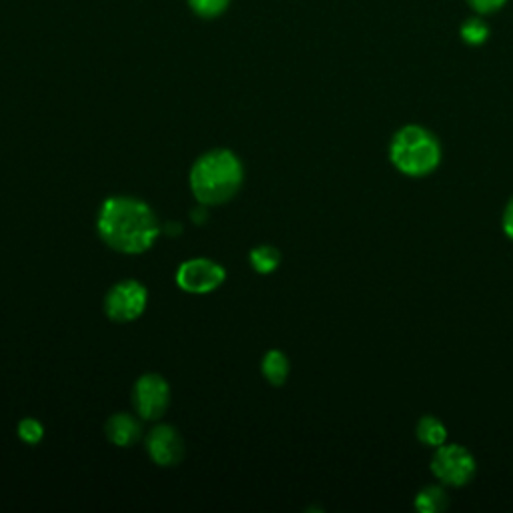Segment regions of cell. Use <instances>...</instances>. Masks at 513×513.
Segmentation results:
<instances>
[{
  "label": "cell",
  "instance_id": "9",
  "mask_svg": "<svg viewBox=\"0 0 513 513\" xmlns=\"http://www.w3.org/2000/svg\"><path fill=\"white\" fill-rule=\"evenodd\" d=\"M107 437L119 447H131L141 439L143 425L131 413H115L105 425Z\"/></svg>",
  "mask_w": 513,
  "mask_h": 513
},
{
  "label": "cell",
  "instance_id": "6",
  "mask_svg": "<svg viewBox=\"0 0 513 513\" xmlns=\"http://www.w3.org/2000/svg\"><path fill=\"white\" fill-rule=\"evenodd\" d=\"M133 403H135V409L141 419H145V421L161 419L171 403L169 383L157 373L143 375L135 383Z\"/></svg>",
  "mask_w": 513,
  "mask_h": 513
},
{
  "label": "cell",
  "instance_id": "3",
  "mask_svg": "<svg viewBox=\"0 0 513 513\" xmlns=\"http://www.w3.org/2000/svg\"><path fill=\"white\" fill-rule=\"evenodd\" d=\"M393 167L407 177H425L441 163V145L437 137L419 125L399 129L389 145Z\"/></svg>",
  "mask_w": 513,
  "mask_h": 513
},
{
  "label": "cell",
  "instance_id": "17",
  "mask_svg": "<svg viewBox=\"0 0 513 513\" xmlns=\"http://www.w3.org/2000/svg\"><path fill=\"white\" fill-rule=\"evenodd\" d=\"M469 7L479 13V15H491L495 11H499L507 0H467Z\"/></svg>",
  "mask_w": 513,
  "mask_h": 513
},
{
  "label": "cell",
  "instance_id": "5",
  "mask_svg": "<svg viewBox=\"0 0 513 513\" xmlns=\"http://www.w3.org/2000/svg\"><path fill=\"white\" fill-rule=\"evenodd\" d=\"M147 299H149V293L145 285L139 281L127 279L117 283L109 291L105 299V311L109 319H113L115 323H131L143 315L147 307Z\"/></svg>",
  "mask_w": 513,
  "mask_h": 513
},
{
  "label": "cell",
  "instance_id": "7",
  "mask_svg": "<svg viewBox=\"0 0 513 513\" xmlns=\"http://www.w3.org/2000/svg\"><path fill=\"white\" fill-rule=\"evenodd\" d=\"M225 281V269L211 259H191L177 271V285L195 295H205L219 289Z\"/></svg>",
  "mask_w": 513,
  "mask_h": 513
},
{
  "label": "cell",
  "instance_id": "1",
  "mask_svg": "<svg viewBox=\"0 0 513 513\" xmlns=\"http://www.w3.org/2000/svg\"><path fill=\"white\" fill-rule=\"evenodd\" d=\"M97 229L115 251L139 255L149 251L161 235V223L153 209L135 197H111L103 203Z\"/></svg>",
  "mask_w": 513,
  "mask_h": 513
},
{
  "label": "cell",
  "instance_id": "20",
  "mask_svg": "<svg viewBox=\"0 0 513 513\" xmlns=\"http://www.w3.org/2000/svg\"><path fill=\"white\" fill-rule=\"evenodd\" d=\"M161 233H167L169 237H179L183 233V227H181V223L173 221V223H167L165 227H161Z\"/></svg>",
  "mask_w": 513,
  "mask_h": 513
},
{
  "label": "cell",
  "instance_id": "4",
  "mask_svg": "<svg viewBox=\"0 0 513 513\" xmlns=\"http://www.w3.org/2000/svg\"><path fill=\"white\" fill-rule=\"evenodd\" d=\"M475 457L469 449L457 443H443L435 447L433 459H431V471L433 475L451 487L467 485L475 475Z\"/></svg>",
  "mask_w": 513,
  "mask_h": 513
},
{
  "label": "cell",
  "instance_id": "11",
  "mask_svg": "<svg viewBox=\"0 0 513 513\" xmlns=\"http://www.w3.org/2000/svg\"><path fill=\"white\" fill-rule=\"evenodd\" d=\"M417 439L423 443V445H429V447H439L447 441V429L445 425L433 417V415H425L419 419L417 423Z\"/></svg>",
  "mask_w": 513,
  "mask_h": 513
},
{
  "label": "cell",
  "instance_id": "19",
  "mask_svg": "<svg viewBox=\"0 0 513 513\" xmlns=\"http://www.w3.org/2000/svg\"><path fill=\"white\" fill-rule=\"evenodd\" d=\"M191 219L195 225H205L209 221V211H207V205H201L197 207L193 213H191Z\"/></svg>",
  "mask_w": 513,
  "mask_h": 513
},
{
  "label": "cell",
  "instance_id": "14",
  "mask_svg": "<svg viewBox=\"0 0 513 513\" xmlns=\"http://www.w3.org/2000/svg\"><path fill=\"white\" fill-rule=\"evenodd\" d=\"M459 35H461L463 43H467L471 47H479L489 39V27L481 19H469L461 25Z\"/></svg>",
  "mask_w": 513,
  "mask_h": 513
},
{
  "label": "cell",
  "instance_id": "12",
  "mask_svg": "<svg viewBox=\"0 0 513 513\" xmlns=\"http://www.w3.org/2000/svg\"><path fill=\"white\" fill-rule=\"evenodd\" d=\"M447 493L439 485H427L415 495V507L423 513H437L447 507Z\"/></svg>",
  "mask_w": 513,
  "mask_h": 513
},
{
  "label": "cell",
  "instance_id": "8",
  "mask_svg": "<svg viewBox=\"0 0 513 513\" xmlns=\"http://www.w3.org/2000/svg\"><path fill=\"white\" fill-rule=\"evenodd\" d=\"M147 451L161 467H173L185 457V441L173 425H157L147 435Z\"/></svg>",
  "mask_w": 513,
  "mask_h": 513
},
{
  "label": "cell",
  "instance_id": "16",
  "mask_svg": "<svg viewBox=\"0 0 513 513\" xmlns=\"http://www.w3.org/2000/svg\"><path fill=\"white\" fill-rule=\"evenodd\" d=\"M43 435H45V427H43V423H39L37 419H23L21 423H19V437L25 441V443H31V445H35V443H39L41 439H43Z\"/></svg>",
  "mask_w": 513,
  "mask_h": 513
},
{
  "label": "cell",
  "instance_id": "13",
  "mask_svg": "<svg viewBox=\"0 0 513 513\" xmlns=\"http://www.w3.org/2000/svg\"><path fill=\"white\" fill-rule=\"evenodd\" d=\"M249 259H251V265L257 273L269 275L281 265V251L271 247V245H261V247H255L251 251Z\"/></svg>",
  "mask_w": 513,
  "mask_h": 513
},
{
  "label": "cell",
  "instance_id": "10",
  "mask_svg": "<svg viewBox=\"0 0 513 513\" xmlns=\"http://www.w3.org/2000/svg\"><path fill=\"white\" fill-rule=\"evenodd\" d=\"M263 375L267 377V381L275 387H281L287 377H289V359L283 351H277V349H271L265 357H263Z\"/></svg>",
  "mask_w": 513,
  "mask_h": 513
},
{
  "label": "cell",
  "instance_id": "2",
  "mask_svg": "<svg viewBox=\"0 0 513 513\" xmlns=\"http://www.w3.org/2000/svg\"><path fill=\"white\" fill-rule=\"evenodd\" d=\"M245 169L227 149H213L199 157L191 169V191L201 205H223L243 187Z\"/></svg>",
  "mask_w": 513,
  "mask_h": 513
},
{
  "label": "cell",
  "instance_id": "15",
  "mask_svg": "<svg viewBox=\"0 0 513 513\" xmlns=\"http://www.w3.org/2000/svg\"><path fill=\"white\" fill-rule=\"evenodd\" d=\"M231 0H189V7L201 19L221 17L229 9Z\"/></svg>",
  "mask_w": 513,
  "mask_h": 513
},
{
  "label": "cell",
  "instance_id": "18",
  "mask_svg": "<svg viewBox=\"0 0 513 513\" xmlns=\"http://www.w3.org/2000/svg\"><path fill=\"white\" fill-rule=\"evenodd\" d=\"M503 233L513 241V199L507 203L503 211Z\"/></svg>",
  "mask_w": 513,
  "mask_h": 513
}]
</instances>
